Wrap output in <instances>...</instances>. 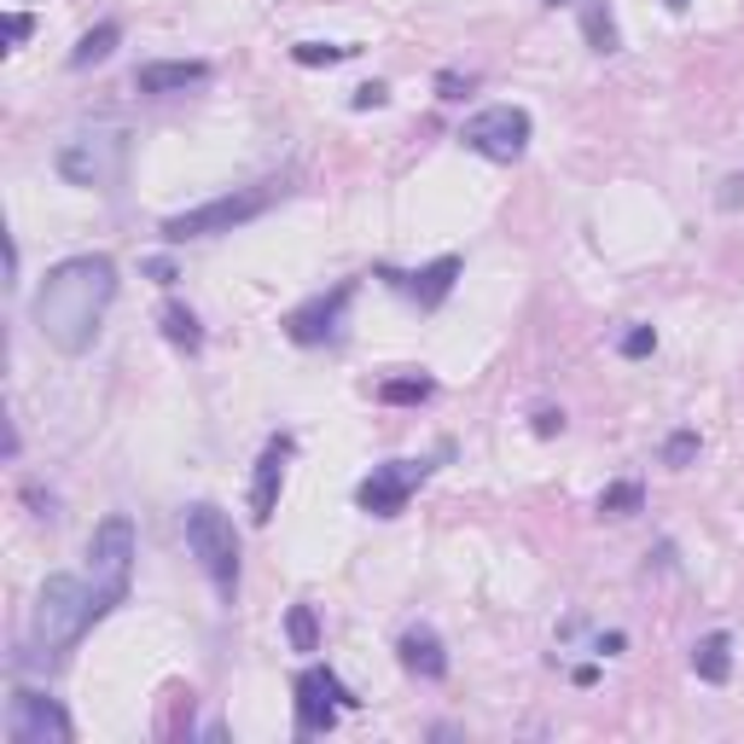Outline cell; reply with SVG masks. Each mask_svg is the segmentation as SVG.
<instances>
[{"label":"cell","instance_id":"9","mask_svg":"<svg viewBox=\"0 0 744 744\" xmlns=\"http://www.w3.org/2000/svg\"><path fill=\"white\" fill-rule=\"evenodd\" d=\"M431 471H436L431 460H384V466H372L367 478L355 483V506H361L367 518H401Z\"/></svg>","mask_w":744,"mask_h":744},{"label":"cell","instance_id":"13","mask_svg":"<svg viewBox=\"0 0 744 744\" xmlns=\"http://www.w3.org/2000/svg\"><path fill=\"white\" fill-rule=\"evenodd\" d=\"M297 454V436H268V448H262V460L257 471H250V518L257 523H274L280 512V488H285V460Z\"/></svg>","mask_w":744,"mask_h":744},{"label":"cell","instance_id":"8","mask_svg":"<svg viewBox=\"0 0 744 744\" xmlns=\"http://www.w3.org/2000/svg\"><path fill=\"white\" fill-rule=\"evenodd\" d=\"M292 692H297V739H320V733H332L337 721L349 716V709H361V698L337 681V674L326 669V664H314V669H302L297 681H292Z\"/></svg>","mask_w":744,"mask_h":744},{"label":"cell","instance_id":"11","mask_svg":"<svg viewBox=\"0 0 744 744\" xmlns=\"http://www.w3.org/2000/svg\"><path fill=\"white\" fill-rule=\"evenodd\" d=\"M355 292H361V280H337L332 292H314L309 302H297V309L285 314V337H292L297 349H320V344H332V337L344 332V314H349Z\"/></svg>","mask_w":744,"mask_h":744},{"label":"cell","instance_id":"7","mask_svg":"<svg viewBox=\"0 0 744 744\" xmlns=\"http://www.w3.org/2000/svg\"><path fill=\"white\" fill-rule=\"evenodd\" d=\"M530 134H535V123L523 106H483L478 116H466L460 146L488 158V163H518L523 151H530Z\"/></svg>","mask_w":744,"mask_h":744},{"label":"cell","instance_id":"31","mask_svg":"<svg viewBox=\"0 0 744 744\" xmlns=\"http://www.w3.org/2000/svg\"><path fill=\"white\" fill-rule=\"evenodd\" d=\"M146 274L158 280V285H175V262H169V257H151V262H146Z\"/></svg>","mask_w":744,"mask_h":744},{"label":"cell","instance_id":"16","mask_svg":"<svg viewBox=\"0 0 744 744\" xmlns=\"http://www.w3.org/2000/svg\"><path fill=\"white\" fill-rule=\"evenodd\" d=\"M692 674H698L704 686H727V681H733V634L709 629L698 646H692Z\"/></svg>","mask_w":744,"mask_h":744},{"label":"cell","instance_id":"4","mask_svg":"<svg viewBox=\"0 0 744 744\" xmlns=\"http://www.w3.org/2000/svg\"><path fill=\"white\" fill-rule=\"evenodd\" d=\"M280 186L274 181H257V186H239V193H222L198 210H181V215H163V245H186V239H215V233H233L245 222H257L262 210H274Z\"/></svg>","mask_w":744,"mask_h":744},{"label":"cell","instance_id":"23","mask_svg":"<svg viewBox=\"0 0 744 744\" xmlns=\"http://www.w3.org/2000/svg\"><path fill=\"white\" fill-rule=\"evenodd\" d=\"M640 506H646V488H640V483H611V488H599V512H605V518H634Z\"/></svg>","mask_w":744,"mask_h":744},{"label":"cell","instance_id":"20","mask_svg":"<svg viewBox=\"0 0 744 744\" xmlns=\"http://www.w3.org/2000/svg\"><path fill=\"white\" fill-rule=\"evenodd\" d=\"M431 396H436V379H425V372H408V379H384L379 384L384 408H425Z\"/></svg>","mask_w":744,"mask_h":744},{"label":"cell","instance_id":"30","mask_svg":"<svg viewBox=\"0 0 744 744\" xmlns=\"http://www.w3.org/2000/svg\"><path fill=\"white\" fill-rule=\"evenodd\" d=\"M29 29H36V18H29V12H12V18H7V47H24Z\"/></svg>","mask_w":744,"mask_h":744},{"label":"cell","instance_id":"2","mask_svg":"<svg viewBox=\"0 0 744 744\" xmlns=\"http://www.w3.org/2000/svg\"><path fill=\"white\" fill-rule=\"evenodd\" d=\"M99 622V599L82 576H47L41 582V599L29 611V646L36 652H71L82 634Z\"/></svg>","mask_w":744,"mask_h":744},{"label":"cell","instance_id":"5","mask_svg":"<svg viewBox=\"0 0 744 744\" xmlns=\"http://www.w3.org/2000/svg\"><path fill=\"white\" fill-rule=\"evenodd\" d=\"M88 587L99 599V617H111L134 587V523L128 512L99 518V530L88 541Z\"/></svg>","mask_w":744,"mask_h":744},{"label":"cell","instance_id":"15","mask_svg":"<svg viewBox=\"0 0 744 744\" xmlns=\"http://www.w3.org/2000/svg\"><path fill=\"white\" fill-rule=\"evenodd\" d=\"M396 657H401V669H408L413 681H431V686L448 681V652H443V640H436V629H425V622L396 640Z\"/></svg>","mask_w":744,"mask_h":744},{"label":"cell","instance_id":"10","mask_svg":"<svg viewBox=\"0 0 744 744\" xmlns=\"http://www.w3.org/2000/svg\"><path fill=\"white\" fill-rule=\"evenodd\" d=\"M7 739L12 744H71L76 727H71V716H64L59 698H47V692H36V686H12Z\"/></svg>","mask_w":744,"mask_h":744},{"label":"cell","instance_id":"33","mask_svg":"<svg viewBox=\"0 0 744 744\" xmlns=\"http://www.w3.org/2000/svg\"><path fill=\"white\" fill-rule=\"evenodd\" d=\"M664 7H669V12H686V0H664Z\"/></svg>","mask_w":744,"mask_h":744},{"label":"cell","instance_id":"14","mask_svg":"<svg viewBox=\"0 0 744 744\" xmlns=\"http://www.w3.org/2000/svg\"><path fill=\"white\" fill-rule=\"evenodd\" d=\"M215 71L204 59H158V64H140L134 71V88L146 99H169V94H186V88H204Z\"/></svg>","mask_w":744,"mask_h":744},{"label":"cell","instance_id":"34","mask_svg":"<svg viewBox=\"0 0 744 744\" xmlns=\"http://www.w3.org/2000/svg\"><path fill=\"white\" fill-rule=\"evenodd\" d=\"M541 7H576V0H541Z\"/></svg>","mask_w":744,"mask_h":744},{"label":"cell","instance_id":"25","mask_svg":"<svg viewBox=\"0 0 744 744\" xmlns=\"http://www.w3.org/2000/svg\"><path fill=\"white\" fill-rule=\"evenodd\" d=\"M652 349H657V332H652V326H629V332L617 337V355H622V361H646Z\"/></svg>","mask_w":744,"mask_h":744},{"label":"cell","instance_id":"6","mask_svg":"<svg viewBox=\"0 0 744 744\" xmlns=\"http://www.w3.org/2000/svg\"><path fill=\"white\" fill-rule=\"evenodd\" d=\"M128 163V134L123 128H82L59 146V175L71 186H111Z\"/></svg>","mask_w":744,"mask_h":744},{"label":"cell","instance_id":"18","mask_svg":"<svg viewBox=\"0 0 744 744\" xmlns=\"http://www.w3.org/2000/svg\"><path fill=\"white\" fill-rule=\"evenodd\" d=\"M116 41H123V24H116V18L94 24L88 36H82V41L71 47V71H94V64H106V59L116 53Z\"/></svg>","mask_w":744,"mask_h":744},{"label":"cell","instance_id":"26","mask_svg":"<svg viewBox=\"0 0 744 744\" xmlns=\"http://www.w3.org/2000/svg\"><path fill=\"white\" fill-rule=\"evenodd\" d=\"M471 88H478V76H471V71H443V76H436V99H448V106H460Z\"/></svg>","mask_w":744,"mask_h":744},{"label":"cell","instance_id":"28","mask_svg":"<svg viewBox=\"0 0 744 744\" xmlns=\"http://www.w3.org/2000/svg\"><path fill=\"white\" fill-rule=\"evenodd\" d=\"M716 204H721V210H744V175H727V181L716 186Z\"/></svg>","mask_w":744,"mask_h":744},{"label":"cell","instance_id":"27","mask_svg":"<svg viewBox=\"0 0 744 744\" xmlns=\"http://www.w3.org/2000/svg\"><path fill=\"white\" fill-rule=\"evenodd\" d=\"M379 106H390V88H384V82H367V88L349 94V111H379Z\"/></svg>","mask_w":744,"mask_h":744},{"label":"cell","instance_id":"21","mask_svg":"<svg viewBox=\"0 0 744 744\" xmlns=\"http://www.w3.org/2000/svg\"><path fill=\"white\" fill-rule=\"evenodd\" d=\"M361 47H349V41H297L292 47V59L302 64V71H320V64H344V59H355Z\"/></svg>","mask_w":744,"mask_h":744},{"label":"cell","instance_id":"17","mask_svg":"<svg viewBox=\"0 0 744 744\" xmlns=\"http://www.w3.org/2000/svg\"><path fill=\"white\" fill-rule=\"evenodd\" d=\"M576 7H582V36H587V47H594L599 59L622 53V29H617L611 0H576Z\"/></svg>","mask_w":744,"mask_h":744},{"label":"cell","instance_id":"3","mask_svg":"<svg viewBox=\"0 0 744 744\" xmlns=\"http://www.w3.org/2000/svg\"><path fill=\"white\" fill-rule=\"evenodd\" d=\"M181 530H186V553H193L198 570L210 576L215 599L233 605L239 599V530H233V518L215 500H198V506H186Z\"/></svg>","mask_w":744,"mask_h":744},{"label":"cell","instance_id":"19","mask_svg":"<svg viewBox=\"0 0 744 744\" xmlns=\"http://www.w3.org/2000/svg\"><path fill=\"white\" fill-rule=\"evenodd\" d=\"M158 326H163V337H169L181 355H198V349H204V326H198V314L186 309V302H163Z\"/></svg>","mask_w":744,"mask_h":744},{"label":"cell","instance_id":"32","mask_svg":"<svg viewBox=\"0 0 744 744\" xmlns=\"http://www.w3.org/2000/svg\"><path fill=\"white\" fill-rule=\"evenodd\" d=\"M622 646H629V640H622V634H617V629H611V634H599V652H605V657H617V652H622Z\"/></svg>","mask_w":744,"mask_h":744},{"label":"cell","instance_id":"24","mask_svg":"<svg viewBox=\"0 0 744 744\" xmlns=\"http://www.w3.org/2000/svg\"><path fill=\"white\" fill-rule=\"evenodd\" d=\"M698 448H704V436L692 431V425L669 431V436H664V466H669V471H686L692 460H698Z\"/></svg>","mask_w":744,"mask_h":744},{"label":"cell","instance_id":"22","mask_svg":"<svg viewBox=\"0 0 744 744\" xmlns=\"http://www.w3.org/2000/svg\"><path fill=\"white\" fill-rule=\"evenodd\" d=\"M285 640H292V652H320V617H314V605H292V611H285Z\"/></svg>","mask_w":744,"mask_h":744},{"label":"cell","instance_id":"1","mask_svg":"<svg viewBox=\"0 0 744 744\" xmlns=\"http://www.w3.org/2000/svg\"><path fill=\"white\" fill-rule=\"evenodd\" d=\"M116 262L106 250H82V257H64L47 268L36 302H29V320L36 332L53 344L59 355H88L99 326H106L111 302H116Z\"/></svg>","mask_w":744,"mask_h":744},{"label":"cell","instance_id":"29","mask_svg":"<svg viewBox=\"0 0 744 744\" xmlns=\"http://www.w3.org/2000/svg\"><path fill=\"white\" fill-rule=\"evenodd\" d=\"M530 419H535V425H530L535 436H558V431H565V413H558V408H535Z\"/></svg>","mask_w":744,"mask_h":744},{"label":"cell","instance_id":"12","mask_svg":"<svg viewBox=\"0 0 744 744\" xmlns=\"http://www.w3.org/2000/svg\"><path fill=\"white\" fill-rule=\"evenodd\" d=\"M460 274H466V262L460 257H436V262H425L419 274H396V268H379V280L390 285V292H401V297H413L419 309H443V302L454 297V285H460Z\"/></svg>","mask_w":744,"mask_h":744}]
</instances>
